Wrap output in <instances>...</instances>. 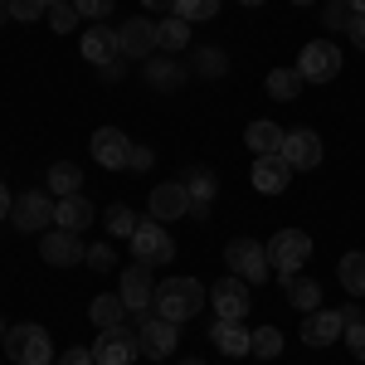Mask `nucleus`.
Wrapping results in <instances>:
<instances>
[{
    "instance_id": "obj_1",
    "label": "nucleus",
    "mask_w": 365,
    "mask_h": 365,
    "mask_svg": "<svg viewBox=\"0 0 365 365\" xmlns=\"http://www.w3.org/2000/svg\"><path fill=\"white\" fill-rule=\"evenodd\" d=\"M205 302H210V297H205V282H200V278H170V282H161V287H156L151 312L180 327V322H190Z\"/></svg>"
},
{
    "instance_id": "obj_2",
    "label": "nucleus",
    "mask_w": 365,
    "mask_h": 365,
    "mask_svg": "<svg viewBox=\"0 0 365 365\" xmlns=\"http://www.w3.org/2000/svg\"><path fill=\"white\" fill-rule=\"evenodd\" d=\"M0 346L10 351V361H15V365H54V341H49L44 327H34V322L10 327Z\"/></svg>"
},
{
    "instance_id": "obj_3",
    "label": "nucleus",
    "mask_w": 365,
    "mask_h": 365,
    "mask_svg": "<svg viewBox=\"0 0 365 365\" xmlns=\"http://www.w3.org/2000/svg\"><path fill=\"white\" fill-rule=\"evenodd\" d=\"M225 263L234 278H244L249 287L273 278V263H268V244H258V239H229L225 244Z\"/></svg>"
},
{
    "instance_id": "obj_4",
    "label": "nucleus",
    "mask_w": 365,
    "mask_h": 365,
    "mask_svg": "<svg viewBox=\"0 0 365 365\" xmlns=\"http://www.w3.org/2000/svg\"><path fill=\"white\" fill-rule=\"evenodd\" d=\"M312 258V239L302 234V229H278L273 239H268V263H273V273H278V282L297 278V268Z\"/></svg>"
},
{
    "instance_id": "obj_5",
    "label": "nucleus",
    "mask_w": 365,
    "mask_h": 365,
    "mask_svg": "<svg viewBox=\"0 0 365 365\" xmlns=\"http://www.w3.org/2000/svg\"><path fill=\"white\" fill-rule=\"evenodd\" d=\"M297 73H302V83H331L341 73V49L331 39H312L297 54Z\"/></svg>"
},
{
    "instance_id": "obj_6",
    "label": "nucleus",
    "mask_w": 365,
    "mask_h": 365,
    "mask_svg": "<svg viewBox=\"0 0 365 365\" xmlns=\"http://www.w3.org/2000/svg\"><path fill=\"white\" fill-rule=\"evenodd\" d=\"M132 253H137V263L156 268V263H170V258H175V239H170L156 220H146V225H137V234H132Z\"/></svg>"
},
{
    "instance_id": "obj_7",
    "label": "nucleus",
    "mask_w": 365,
    "mask_h": 365,
    "mask_svg": "<svg viewBox=\"0 0 365 365\" xmlns=\"http://www.w3.org/2000/svg\"><path fill=\"white\" fill-rule=\"evenodd\" d=\"M210 307H215V317L220 322H244L249 317V282L244 278H220L215 287H210Z\"/></svg>"
},
{
    "instance_id": "obj_8",
    "label": "nucleus",
    "mask_w": 365,
    "mask_h": 365,
    "mask_svg": "<svg viewBox=\"0 0 365 365\" xmlns=\"http://www.w3.org/2000/svg\"><path fill=\"white\" fill-rule=\"evenodd\" d=\"M54 195H44V190H25V195H15V229H25V234H39V229L54 225Z\"/></svg>"
},
{
    "instance_id": "obj_9",
    "label": "nucleus",
    "mask_w": 365,
    "mask_h": 365,
    "mask_svg": "<svg viewBox=\"0 0 365 365\" xmlns=\"http://www.w3.org/2000/svg\"><path fill=\"white\" fill-rule=\"evenodd\" d=\"M137 351H141V341L127 331V322H122V327H108V331H98V341H93L98 365H132Z\"/></svg>"
},
{
    "instance_id": "obj_10",
    "label": "nucleus",
    "mask_w": 365,
    "mask_h": 365,
    "mask_svg": "<svg viewBox=\"0 0 365 365\" xmlns=\"http://www.w3.org/2000/svg\"><path fill=\"white\" fill-rule=\"evenodd\" d=\"M137 341L141 351L151 356V361H166L170 351H175V322H166V317H156V312H141V327H137Z\"/></svg>"
},
{
    "instance_id": "obj_11",
    "label": "nucleus",
    "mask_w": 365,
    "mask_h": 365,
    "mask_svg": "<svg viewBox=\"0 0 365 365\" xmlns=\"http://www.w3.org/2000/svg\"><path fill=\"white\" fill-rule=\"evenodd\" d=\"M93 161L108 170H127L132 166V137L117 132V127H98L93 132Z\"/></svg>"
},
{
    "instance_id": "obj_12",
    "label": "nucleus",
    "mask_w": 365,
    "mask_h": 365,
    "mask_svg": "<svg viewBox=\"0 0 365 365\" xmlns=\"http://www.w3.org/2000/svg\"><path fill=\"white\" fill-rule=\"evenodd\" d=\"M282 161H287L292 170H317L322 166V137H317L312 127L287 132V137H282Z\"/></svg>"
},
{
    "instance_id": "obj_13",
    "label": "nucleus",
    "mask_w": 365,
    "mask_h": 365,
    "mask_svg": "<svg viewBox=\"0 0 365 365\" xmlns=\"http://www.w3.org/2000/svg\"><path fill=\"white\" fill-rule=\"evenodd\" d=\"M117 297L127 302V312H151V302H156V282H151V268L146 263H132L127 273H122V287H117Z\"/></svg>"
},
{
    "instance_id": "obj_14",
    "label": "nucleus",
    "mask_w": 365,
    "mask_h": 365,
    "mask_svg": "<svg viewBox=\"0 0 365 365\" xmlns=\"http://www.w3.org/2000/svg\"><path fill=\"white\" fill-rule=\"evenodd\" d=\"M117 39H122V58H151L156 54V20L132 15L127 25L117 29Z\"/></svg>"
},
{
    "instance_id": "obj_15",
    "label": "nucleus",
    "mask_w": 365,
    "mask_h": 365,
    "mask_svg": "<svg viewBox=\"0 0 365 365\" xmlns=\"http://www.w3.org/2000/svg\"><path fill=\"white\" fill-rule=\"evenodd\" d=\"M341 336H346L341 312L317 307V312H307V317H302V341H307V346H331V341H341Z\"/></svg>"
},
{
    "instance_id": "obj_16",
    "label": "nucleus",
    "mask_w": 365,
    "mask_h": 365,
    "mask_svg": "<svg viewBox=\"0 0 365 365\" xmlns=\"http://www.w3.org/2000/svg\"><path fill=\"white\" fill-rule=\"evenodd\" d=\"M180 215H190V195H185V185H180V180L156 185V190H151V220H156V225H170V220H180Z\"/></svg>"
},
{
    "instance_id": "obj_17",
    "label": "nucleus",
    "mask_w": 365,
    "mask_h": 365,
    "mask_svg": "<svg viewBox=\"0 0 365 365\" xmlns=\"http://www.w3.org/2000/svg\"><path fill=\"white\" fill-rule=\"evenodd\" d=\"M39 253H44V263H54V268H73V263H83V244H78V234H68V229H49L44 234V244H39Z\"/></svg>"
},
{
    "instance_id": "obj_18",
    "label": "nucleus",
    "mask_w": 365,
    "mask_h": 365,
    "mask_svg": "<svg viewBox=\"0 0 365 365\" xmlns=\"http://www.w3.org/2000/svg\"><path fill=\"white\" fill-rule=\"evenodd\" d=\"M83 58L93 63V68H108L113 58H122V39H117V29H108V25L83 29Z\"/></svg>"
},
{
    "instance_id": "obj_19",
    "label": "nucleus",
    "mask_w": 365,
    "mask_h": 365,
    "mask_svg": "<svg viewBox=\"0 0 365 365\" xmlns=\"http://www.w3.org/2000/svg\"><path fill=\"white\" fill-rule=\"evenodd\" d=\"M287 180H292V166H287L282 156H253V190H263V195H282Z\"/></svg>"
},
{
    "instance_id": "obj_20",
    "label": "nucleus",
    "mask_w": 365,
    "mask_h": 365,
    "mask_svg": "<svg viewBox=\"0 0 365 365\" xmlns=\"http://www.w3.org/2000/svg\"><path fill=\"white\" fill-rule=\"evenodd\" d=\"M282 132L278 122H249V132H244V146H249L253 156H282Z\"/></svg>"
},
{
    "instance_id": "obj_21",
    "label": "nucleus",
    "mask_w": 365,
    "mask_h": 365,
    "mask_svg": "<svg viewBox=\"0 0 365 365\" xmlns=\"http://www.w3.org/2000/svg\"><path fill=\"white\" fill-rule=\"evenodd\" d=\"M54 225H58V229H68V234H83V229L93 225V205H88L83 195H68V200H58V210H54Z\"/></svg>"
},
{
    "instance_id": "obj_22",
    "label": "nucleus",
    "mask_w": 365,
    "mask_h": 365,
    "mask_svg": "<svg viewBox=\"0 0 365 365\" xmlns=\"http://www.w3.org/2000/svg\"><path fill=\"white\" fill-rule=\"evenodd\" d=\"M185 195H190V215H195V220H210V205H215V175H210V170H190Z\"/></svg>"
},
{
    "instance_id": "obj_23",
    "label": "nucleus",
    "mask_w": 365,
    "mask_h": 365,
    "mask_svg": "<svg viewBox=\"0 0 365 365\" xmlns=\"http://www.w3.org/2000/svg\"><path fill=\"white\" fill-rule=\"evenodd\" d=\"M88 317H93V327H98V331L122 327V322H127V302L113 297V292H103V297H93V302H88Z\"/></svg>"
},
{
    "instance_id": "obj_24",
    "label": "nucleus",
    "mask_w": 365,
    "mask_h": 365,
    "mask_svg": "<svg viewBox=\"0 0 365 365\" xmlns=\"http://www.w3.org/2000/svg\"><path fill=\"white\" fill-rule=\"evenodd\" d=\"M190 44V20H180V15H166L161 25H156V49H166V54H180Z\"/></svg>"
},
{
    "instance_id": "obj_25",
    "label": "nucleus",
    "mask_w": 365,
    "mask_h": 365,
    "mask_svg": "<svg viewBox=\"0 0 365 365\" xmlns=\"http://www.w3.org/2000/svg\"><path fill=\"white\" fill-rule=\"evenodd\" d=\"M282 292H287V302L302 312V317L322 307V282H312V278H287V282H282Z\"/></svg>"
},
{
    "instance_id": "obj_26",
    "label": "nucleus",
    "mask_w": 365,
    "mask_h": 365,
    "mask_svg": "<svg viewBox=\"0 0 365 365\" xmlns=\"http://www.w3.org/2000/svg\"><path fill=\"white\" fill-rule=\"evenodd\" d=\"M210 341H215V346H220L225 356H249V331H244L239 322H215Z\"/></svg>"
},
{
    "instance_id": "obj_27",
    "label": "nucleus",
    "mask_w": 365,
    "mask_h": 365,
    "mask_svg": "<svg viewBox=\"0 0 365 365\" xmlns=\"http://www.w3.org/2000/svg\"><path fill=\"white\" fill-rule=\"evenodd\" d=\"M336 278L351 297H365V253H346L336 263Z\"/></svg>"
},
{
    "instance_id": "obj_28",
    "label": "nucleus",
    "mask_w": 365,
    "mask_h": 365,
    "mask_svg": "<svg viewBox=\"0 0 365 365\" xmlns=\"http://www.w3.org/2000/svg\"><path fill=\"white\" fill-rule=\"evenodd\" d=\"M146 83L161 88V93H166V88H180L185 83V68H180L175 58H151V63H146Z\"/></svg>"
},
{
    "instance_id": "obj_29",
    "label": "nucleus",
    "mask_w": 365,
    "mask_h": 365,
    "mask_svg": "<svg viewBox=\"0 0 365 365\" xmlns=\"http://www.w3.org/2000/svg\"><path fill=\"white\" fill-rule=\"evenodd\" d=\"M263 88H268V98H278V103H292V98L302 93V73H297V68H273Z\"/></svg>"
},
{
    "instance_id": "obj_30",
    "label": "nucleus",
    "mask_w": 365,
    "mask_h": 365,
    "mask_svg": "<svg viewBox=\"0 0 365 365\" xmlns=\"http://www.w3.org/2000/svg\"><path fill=\"white\" fill-rule=\"evenodd\" d=\"M49 185H54V195H58V200L78 195V185H83V170L73 166V161H54V166H49Z\"/></svg>"
},
{
    "instance_id": "obj_31",
    "label": "nucleus",
    "mask_w": 365,
    "mask_h": 365,
    "mask_svg": "<svg viewBox=\"0 0 365 365\" xmlns=\"http://www.w3.org/2000/svg\"><path fill=\"white\" fill-rule=\"evenodd\" d=\"M190 73H200V78H225L229 54L225 49H195V54H190Z\"/></svg>"
},
{
    "instance_id": "obj_32",
    "label": "nucleus",
    "mask_w": 365,
    "mask_h": 365,
    "mask_svg": "<svg viewBox=\"0 0 365 365\" xmlns=\"http://www.w3.org/2000/svg\"><path fill=\"white\" fill-rule=\"evenodd\" d=\"M249 356H258V361H278L282 356V331L278 327H258V331H249Z\"/></svg>"
},
{
    "instance_id": "obj_33",
    "label": "nucleus",
    "mask_w": 365,
    "mask_h": 365,
    "mask_svg": "<svg viewBox=\"0 0 365 365\" xmlns=\"http://www.w3.org/2000/svg\"><path fill=\"white\" fill-rule=\"evenodd\" d=\"M103 225L113 229L117 239H132V234H137V215H132V210H127V205H108V210H103Z\"/></svg>"
},
{
    "instance_id": "obj_34",
    "label": "nucleus",
    "mask_w": 365,
    "mask_h": 365,
    "mask_svg": "<svg viewBox=\"0 0 365 365\" xmlns=\"http://www.w3.org/2000/svg\"><path fill=\"white\" fill-rule=\"evenodd\" d=\"M170 5H175V15H180V20H190V25L220 15V0H170Z\"/></svg>"
},
{
    "instance_id": "obj_35",
    "label": "nucleus",
    "mask_w": 365,
    "mask_h": 365,
    "mask_svg": "<svg viewBox=\"0 0 365 365\" xmlns=\"http://www.w3.org/2000/svg\"><path fill=\"white\" fill-rule=\"evenodd\" d=\"M49 25H54V34H68V29L83 25V15H78L73 0H63V5H49Z\"/></svg>"
},
{
    "instance_id": "obj_36",
    "label": "nucleus",
    "mask_w": 365,
    "mask_h": 365,
    "mask_svg": "<svg viewBox=\"0 0 365 365\" xmlns=\"http://www.w3.org/2000/svg\"><path fill=\"white\" fill-rule=\"evenodd\" d=\"M44 15H49V0H10V20H20V25H34Z\"/></svg>"
},
{
    "instance_id": "obj_37",
    "label": "nucleus",
    "mask_w": 365,
    "mask_h": 365,
    "mask_svg": "<svg viewBox=\"0 0 365 365\" xmlns=\"http://www.w3.org/2000/svg\"><path fill=\"white\" fill-rule=\"evenodd\" d=\"M346 25H351V5H346V0H327L322 29H346Z\"/></svg>"
},
{
    "instance_id": "obj_38",
    "label": "nucleus",
    "mask_w": 365,
    "mask_h": 365,
    "mask_svg": "<svg viewBox=\"0 0 365 365\" xmlns=\"http://www.w3.org/2000/svg\"><path fill=\"white\" fill-rule=\"evenodd\" d=\"M73 5H78V15H83V20H93V25H98V20H108V15H113L117 0H73Z\"/></svg>"
},
{
    "instance_id": "obj_39",
    "label": "nucleus",
    "mask_w": 365,
    "mask_h": 365,
    "mask_svg": "<svg viewBox=\"0 0 365 365\" xmlns=\"http://www.w3.org/2000/svg\"><path fill=\"white\" fill-rule=\"evenodd\" d=\"M83 263H93L98 273H108V268H113V263H117V253L108 249V244H93V249L83 253Z\"/></svg>"
},
{
    "instance_id": "obj_40",
    "label": "nucleus",
    "mask_w": 365,
    "mask_h": 365,
    "mask_svg": "<svg viewBox=\"0 0 365 365\" xmlns=\"http://www.w3.org/2000/svg\"><path fill=\"white\" fill-rule=\"evenodd\" d=\"M54 365H98V356H93L88 346H68V351H63Z\"/></svg>"
},
{
    "instance_id": "obj_41",
    "label": "nucleus",
    "mask_w": 365,
    "mask_h": 365,
    "mask_svg": "<svg viewBox=\"0 0 365 365\" xmlns=\"http://www.w3.org/2000/svg\"><path fill=\"white\" fill-rule=\"evenodd\" d=\"M346 346H351V356H356V361H365V322L346 327Z\"/></svg>"
},
{
    "instance_id": "obj_42",
    "label": "nucleus",
    "mask_w": 365,
    "mask_h": 365,
    "mask_svg": "<svg viewBox=\"0 0 365 365\" xmlns=\"http://www.w3.org/2000/svg\"><path fill=\"white\" fill-rule=\"evenodd\" d=\"M346 34H351V44L365 54V15H351V25H346Z\"/></svg>"
},
{
    "instance_id": "obj_43",
    "label": "nucleus",
    "mask_w": 365,
    "mask_h": 365,
    "mask_svg": "<svg viewBox=\"0 0 365 365\" xmlns=\"http://www.w3.org/2000/svg\"><path fill=\"white\" fill-rule=\"evenodd\" d=\"M151 166H156L151 146H132V170H151Z\"/></svg>"
},
{
    "instance_id": "obj_44",
    "label": "nucleus",
    "mask_w": 365,
    "mask_h": 365,
    "mask_svg": "<svg viewBox=\"0 0 365 365\" xmlns=\"http://www.w3.org/2000/svg\"><path fill=\"white\" fill-rule=\"evenodd\" d=\"M10 210H15V200H10V190H5V185H0V225H5V220H10Z\"/></svg>"
},
{
    "instance_id": "obj_45",
    "label": "nucleus",
    "mask_w": 365,
    "mask_h": 365,
    "mask_svg": "<svg viewBox=\"0 0 365 365\" xmlns=\"http://www.w3.org/2000/svg\"><path fill=\"white\" fill-rule=\"evenodd\" d=\"M341 322H346V327H356V322H361V307H356V302H346V307H341Z\"/></svg>"
},
{
    "instance_id": "obj_46",
    "label": "nucleus",
    "mask_w": 365,
    "mask_h": 365,
    "mask_svg": "<svg viewBox=\"0 0 365 365\" xmlns=\"http://www.w3.org/2000/svg\"><path fill=\"white\" fill-rule=\"evenodd\" d=\"M122 68H127V58H113V63L103 68V78H122Z\"/></svg>"
},
{
    "instance_id": "obj_47",
    "label": "nucleus",
    "mask_w": 365,
    "mask_h": 365,
    "mask_svg": "<svg viewBox=\"0 0 365 365\" xmlns=\"http://www.w3.org/2000/svg\"><path fill=\"white\" fill-rule=\"evenodd\" d=\"M351 5V15H365V0H346Z\"/></svg>"
},
{
    "instance_id": "obj_48",
    "label": "nucleus",
    "mask_w": 365,
    "mask_h": 365,
    "mask_svg": "<svg viewBox=\"0 0 365 365\" xmlns=\"http://www.w3.org/2000/svg\"><path fill=\"white\" fill-rule=\"evenodd\" d=\"M5 20H10V5H0V25H5Z\"/></svg>"
},
{
    "instance_id": "obj_49",
    "label": "nucleus",
    "mask_w": 365,
    "mask_h": 365,
    "mask_svg": "<svg viewBox=\"0 0 365 365\" xmlns=\"http://www.w3.org/2000/svg\"><path fill=\"white\" fill-rule=\"evenodd\" d=\"M141 5H151V10H156V5H170V0H141Z\"/></svg>"
},
{
    "instance_id": "obj_50",
    "label": "nucleus",
    "mask_w": 365,
    "mask_h": 365,
    "mask_svg": "<svg viewBox=\"0 0 365 365\" xmlns=\"http://www.w3.org/2000/svg\"><path fill=\"white\" fill-rule=\"evenodd\" d=\"M180 365H205V361H195V356H185V361H180Z\"/></svg>"
},
{
    "instance_id": "obj_51",
    "label": "nucleus",
    "mask_w": 365,
    "mask_h": 365,
    "mask_svg": "<svg viewBox=\"0 0 365 365\" xmlns=\"http://www.w3.org/2000/svg\"><path fill=\"white\" fill-rule=\"evenodd\" d=\"M5 331H10V327H5V317H0V341H5Z\"/></svg>"
},
{
    "instance_id": "obj_52",
    "label": "nucleus",
    "mask_w": 365,
    "mask_h": 365,
    "mask_svg": "<svg viewBox=\"0 0 365 365\" xmlns=\"http://www.w3.org/2000/svg\"><path fill=\"white\" fill-rule=\"evenodd\" d=\"M292 5H317V0H292Z\"/></svg>"
},
{
    "instance_id": "obj_53",
    "label": "nucleus",
    "mask_w": 365,
    "mask_h": 365,
    "mask_svg": "<svg viewBox=\"0 0 365 365\" xmlns=\"http://www.w3.org/2000/svg\"><path fill=\"white\" fill-rule=\"evenodd\" d=\"M239 5H263V0H239Z\"/></svg>"
},
{
    "instance_id": "obj_54",
    "label": "nucleus",
    "mask_w": 365,
    "mask_h": 365,
    "mask_svg": "<svg viewBox=\"0 0 365 365\" xmlns=\"http://www.w3.org/2000/svg\"><path fill=\"white\" fill-rule=\"evenodd\" d=\"M49 5H63V0H49Z\"/></svg>"
},
{
    "instance_id": "obj_55",
    "label": "nucleus",
    "mask_w": 365,
    "mask_h": 365,
    "mask_svg": "<svg viewBox=\"0 0 365 365\" xmlns=\"http://www.w3.org/2000/svg\"><path fill=\"white\" fill-rule=\"evenodd\" d=\"M0 5H10V0H0Z\"/></svg>"
}]
</instances>
